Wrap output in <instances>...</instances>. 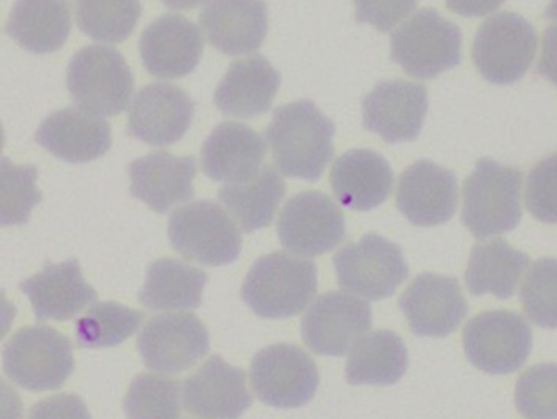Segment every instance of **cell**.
<instances>
[{"instance_id":"cell-1","label":"cell","mask_w":557,"mask_h":419,"mask_svg":"<svg viewBox=\"0 0 557 419\" xmlns=\"http://www.w3.org/2000/svg\"><path fill=\"white\" fill-rule=\"evenodd\" d=\"M334 124L311 101L275 109L265 131L275 168L284 176L318 181L334 158Z\"/></svg>"},{"instance_id":"cell-9","label":"cell","mask_w":557,"mask_h":419,"mask_svg":"<svg viewBox=\"0 0 557 419\" xmlns=\"http://www.w3.org/2000/svg\"><path fill=\"white\" fill-rule=\"evenodd\" d=\"M339 286L361 298L381 301L408 280V262L397 244L377 234L344 246L334 256Z\"/></svg>"},{"instance_id":"cell-41","label":"cell","mask_w":557,"mask_h":419,"mask_svg":"<svg viewBox=\"0 0 557 419\" xmlns=\"http://www.w3.org/2000/svg\"><path fill=\"white\" fill-rule=\"evenodd\" d=\"M29 419H92L86 403L75 394H58L36 403Z\"/></svg>"},{"instance_id":"cell-26","label":"cell","mask_w":557,"mask_h":419,"mask_svg":"<svg viewBox=\"0 0 557 419\" xmlns=\"http://www.w3.org/2000/svg\"><path fill=\"white\" fill-rule=\"evenodd\" d=\"M331 186L341 205L354 211H371L393 193L394 172L383 156L356 149L334 162Z\"/></svg>"},{"instance_id":"cell-25","label":"cell","mask_w":557,"mask_h":419,"mask_svg":"<svg viewBox=\"0 0 557 419\" xmlns=\"http://www.w3.org/2000/svg\"><path fill=\"white\" fill-rule=\"evenodd\" d=\"M21 291L29 296L39 321H67L97 299L75 259L61 264L47 262L39 274L22 281Z\"/></svg>"},{"instance_id":"cell-27","label":"cell","mask_w":557,"mask_h":419,"mask_svg":"<svg viewBox=\"0 0 557 419\" xmlns=\"http://www.w3.org/2000/svg\"><path fill=\"white\" fill-rule=\"evenodd\" d=\"M281 76L262 56L233 62L215 89V106L222 114L249 119L271 109Z\"/></svg>"},{"instance_id":"cell-16","label":"cell","mask_w":557,"mask_h":419,"mask_svg":"<svg viewBox=\"0 0 557 419\" xmlns=\"http://www.w3.org/2000/svg\"><path fill=\"white\" fill-rule=\"evenodd\" d=\"M399 308L416 336L444 337L468 316V301L456 278L421 274L399 298Z\"/></svg>"},{"instance_id":"cell-46","label":"cell","mask_w":557,"mask_h":419,"mask_svg":"<svg viewBox=\"0 0 557 419\" xmlns=\"http://www.w3.org/2000/svg\"><path fill=\"white\" fill-rule=\"evenodd\" d=\"M169 9H174V11H189V9L197 8V5L202 4L206 0H162Z\"/></svg>"},{"instance_id":"cell-32","label":"cell","mask_w":557,"mask_h":419,"mask_svg":"<svg viewBox=\"0 0 557 419\" xmlns=\"http://www.w3.org/2000/svg\"><path fill=\"white\" fill-rule=\"evenodd\" d=\"M528 264V255L516 251L506 241L475 244L466 271L469 293L474 296L494 294L499 299L512 298Z\"/></svg>"},{"instance_id":"cell-17","label":"cell","mask_w":557,"mask_h":419,"mask_svg":"<svg viewBox=\"0 0 557 419\" xmlns=\"http://www.w3.org/2000/svg\"><path fill=\"white\" fill-rule=\"evenodd\" d=\"M194 119V101L174 84H150L134 97L129 109V134L149 146L180 143Z\"/></svg>"},{"instance_id":"cell-12","label":"cell","mask_w":557,"mask_h":419,"mask_svg":"<svg viewBox=\"0 0 557 419\" xmlns=\"http://www.w3.org/2000/svg\"><path fill=\"white\" fill-rule=\"evenodd\" d=\"M281 244L294 255L315 258L333 251L346 237V219L339 206L318 190L294 196L278 215Z\"/></svg>"},{"instance_id":"cell-19","label":"cell","mask_w":557,"mask_h":419,"mask_svg":"<svg viewBox=\"0 0 557 419\" xmlns=\"http://www.w3.org/2000/svg\"><path fill=\"white\" fill-rule=\"evenodd\" d=\"M184 408L206 419H239L252 405L246 373L212 356L184 383Z\"/></svg>"},{"instance_id":"cell-10","label":"cell","mask_w":557,"mask_h":419,"mask_svg":"<svg viewBox=\"0 0 557 419\" xmlns=\"http://www.w3.org/2000/svg\"><path fill=\"white\" fill-rule=\"evenodd\" d=\"M250 384L264 405L300 408L315 396L318 366L296 344H272L252 359Z\"/></svg>"},{"instance_id":"cell-7","label":"cell","mask_w":557,"mask_h":419,"mask_svg":"<svg viewBox=\"0 0 557 419\" xmlns=\"http://www.w3.org/2000/svg\"><path fill=\"white\" fill-rule=\"evenodd\" d=\"M4 371L24 390H59L74 373L72 343L49 326L24 328L5 344Z\"/></svg>"},{"instance_id":"cell-20","label":"cell","mask_w":557,"mask_h":419,"mask_svg":"<svg viewBox=\"0 0 557 419\" xmlns=\"http://www.w3.org/2000/svg\"><path fill=\"white\" fill-rule=\"evenodd\" d=\"M397 208L414 226L447 223L458 209V181L434 162L418 161L400 176Z\"/></svg>"},{"instance_id":"cell-14","label":"cell","mask_w":557,"mask_h":419,"mask_svg":"<svg viewBox=\"0 0 557 419\" xmlns=\"http://www.w3.org/2000/svg\"><path fill=\"white\" fill-rule=\"evenodd\" d=\"M372 326L371 306L346 293L321 294L302 318V340L321 356H344Z\"/></svg>"},{"instance_id":"cell-48","label":"cell","mask_w":557,"mask_h":419,"mask_svg":"<svg viewBox=\"0 0 557 419\" xmlns=\"http://www.w3.org/2000/svg\"><path fill=\"white\" fill-rule=\"evenodd\" d=\"M2 147H4V130H2V124H0V152H2Z\"/></svg>"},{"instance_id":"cell-35","label":"cell","mask_w":557,"mask_h":419,"mask_svg":"<svg viewBox=\"0 0 557 419\" xmlns=\"http://www.w3.org/2000/svg\"><path fill=\"white\" fill-rule=\"evenodd\" d=\"M127 419H180L181 384L171 378L140 374L124 399Z\"/></svg>"},{"instance_id":"cell-21","label":"cell","mask_w":557,"mask_h":419,"mask_svg":"<svg viewBox=\"0 0 557 419\" xmlns=\"http://www.w3.org/2000/svg\"><path fill=\"white\" fill-rule=\"evenodd\" d=\"M264 0H209L200 27L212 47L227 56L255 54L268 36Z\"/></svg>"},{"instance_id":"cell-42","label":"cell","mask_w":557,"mask_h":419,"mask_svg":"<svg viewBox=\"0 0 557 419\" xmlns=\"http://www.w3.org/2000/svg\"><path fill=\"white\" fill-rule=\"evenodd\" d=\"M537 74L557 87V26L547 27L543 36V52L537 62Z\"/></svg>"},{"instance_id":"cell-38","label":"cell","mask_w":557,"mask_h":419,"mask_svg":"<svg viewBox=\"0 0 557 419\" xmlns=\"http://www.w3.org/2000/svg\"><path fill=\"white\" fill-rule=\"evenodd\" d=\"M516 406L525 419H557V365L529 368L516 386Z\"/></svg>"},{"instance_id":"cell-47","label":"cell","mask_w":557,"mask_h":419,"mask_svg":"<svg viewBox=\"0 0 557 419\" xmlns=\"http://www.w3.org/2000/svg\"><path fill=\"white\" fill-rule=\"evenodd\" d=\"M546 19H550V21H557V0H550L549 8L546 11Z\"/></svg>"},{"instance_id":"cell-28","label":"cell","mask_w":557,"mask_h":419,"mask_svg":"<svg viewBox=\"0 0 557 419\" xmlns=\"http://www.w3.org/2000/svg\"><path fill=\"white\" fill-rule=\"evenodd\" d=\"M5 30L25 51H59L71 34V4L69 0H17Z\"/></svg>"},{"instance_id":"cell-15","label":"cell","mask_w":557,"mask_h":419,"mask_svg":"<svg viewBox=\"0 0 557 419\" xmlns=\"http://www.w3.org/2000/svg\"><path fill=\"white\" fill-rule=\"evenodd\" d=\"M428 104V90L421 84L386 81L364 97L362 122L386 143H408L421 134Z\"/></svg>"},{"instance_id":"cell-23","label":"cell","mask_w":557,"mask_h":419,"mask_svg":"<svg viewBox=\"0 0 557 419\" xmlns=\"http://www.w3.org/2000/svg\"><path fill=\"white\" fill-rule=\"evenodd\" d=\"M196 171L193 156L175 158L164 151L152 152L129 165L131 193L152 211L164 214L193 199Z\"/></svg>"},{"instance_id":"cell-13","label":"cell","mask_w":557,"mask_h":419,"mask_svg":"<svg viewBox=\"0 0 557 419\" xmlns=\"http://www.w3.org/2000/svg\"><path fill=\"white\" fill-rule=\"evenodd\" d=\"M209 331L190 312L161 315L147 321L137 340L143 361L158 373L177 374L209 353Z\"/></svg>"},{"instance_id":"cell-44","label":"cell","mask_w":557,"mask_h":419,"mask_svg":"<svg viewBox=\"0 0 557 419\" xmlns=\"http://www.w3.org/2000/svg\"><path fill=\"white\" fill-rule=\"evenodd\" d=\"M24 406L17 391L0 380V419H22Z\"/></svg>"},{"instance_id":"cell-39","label":"cell","mask_w":557,"mask_h":419,"mask_svg":"<svg viewBox=\"0 0 557 419\" xmlns=\"http://www.w3.org/2000/svg\"><path fill=\"white\" fill-rule=\"evenodd\" d=\"M525 206L543 223L557 224V152L529 172Z\"/></svg>"},{"instance_id":"cell-11","label":"cell","mask_w":557,"mask_h":419,"mask_svg":"<svg viewBox=\"0 0 557 419\" xmlns=\"http://www.w3.org/2000/svg\"><path fill=\"white\" fill-rule=\"evenodd\" d=\"M531 348L533 333L518 312H483L466 324V356L484 373H515L528 361Z\"/></svg>"},{"instance_id":"cell-6","label":"cell","mask_w":557,"mask_h":419,"mask_svg":"<svg viewBox=\"0 0 557 419\" xmlns=\"http://www.w3.org/2000/svg\"><path fill=\"white\" fill-rule=\"evenodd\" d=\"M172 248L187 261L231 264L243 248V237L224 209L211 201H196L172 212L169 219Z\"/></svg>"},{"instance_id":"cell-34","label":"cell","mask_w":557,"mask_h":419,"mask_svg":"<svg viewBox=\"0 0 557 419\" xmlns=\"http://www.w3.org/2000/svg\"><path fill=\"white\" fill-rule=\"evenodd\" d=\"M75 5L79 29L106 44L124 42L143 14L139 0H75Z\"/></svg>"},{"instance_id":"cell-24","label":"cell","mask_w":557,"mask_h":419,"mask_svg":"<svg viewBox=\"0 0 557 419\" xmlns=\"http://www.w3.org/2000/svg\"><path fill=\"white\" fill-rule=\"evenodd\" d=\"M37 143L67 162H90L111 147V126L83 109L65 108L50 114L37 131Z\"/></svg>"},{"instance_id":"cell-33","label":"cell","mask_w":557,"mask_h":419,"mask_svg":"<svg viewBox=\"0 0 557 419\" xmlns=\"http://www.w3.org/2000/svg\"><path fill=\"white\" fill-rule=\"evenodd\" d=\"M144 321V312L117 303H96L75 323L81 348H111L133 336Z\"/></svg>"},{"instance_id":"cell-18","label":"cell","mask_w":557,"mask_h":419,"mask_svg":"<svg viewBox=\"0 0 557 419\" xmlns=\"http://www.w3.org/2000/svg\"><path fill=\"white\" fill-rule=\"evenodd\" d=\"M139 49L150 76L180 79L189 76L199 64L205 40L189 19L165 14L144 30Z\"/></svg>"},{"instance_id":"cell-31","label":"cell","mask_w":557,"mask_h":419,"mask_svg":"<svg viewBox=\"0 0 557 419\" xmlns=\"http://www.w3.org/2000/svg\"><path fill=\"white\" fill-rule=\"evenodd\" d=\"M408 349L393 331L379 330L354 343L346 365L347 381L354 386H391L408 371Z\"/></svg>"},{"instance_id":"cell-5","label":"cell","mask_w":557,"mask_h":419,"mask_svg":"<svg viewBox=\"0 0 557 419\" xmlns=\"http://www.w3.org/2000/svg\"><path fill=\"white\" fill-rule=\"evenodd\" d=\"M67 89L83 111L117 115L125 111L133 97V72L112 47H86L69 64Z\"/></svg>"},{"instance_id":"cell-22","label":"cell","mask_w":557,"mask_h":419,"mask_svg":"<svg viewBox=\"0 0 557 419\" xmlns=\"http://www.w3.org/2000/svg\"><path fill=\"white\" fill-rule=\"evenodd\" d=\"M265 140L239 122H222L212 131L200 152L206 176L219 183H244L261 171Z\"/></svg>"},{"instance_id":"cell-3","label":"cell","mask_w":557,"mask_h":419,"mask_svg":"<svg viewBox=\"0 0 557 419\" xmlns=\"http://www.w3.org/2000/svg\"><path fill=\"white\" fill-rule=\"evenodd\" d=\"M522 172L481 159L465 183L462 223L478 239L509 233L522 218Z\"/></svg>"},{"instance_id":"cell-43","label":"cell","mask_w":557,"mask_h":419,"mask_svg":"<svg viewBox=\"0 0 557 419\" xmlns=\"http://www.w3.org/2000/svg\"><path fill=\"white\" fill-rule=\"evenodd\" d=\"M506 0H446L447 9L462 17L493 14Z\"/></svg>"},{"instance_id":"cell-40","label":"cell","mask_w":557,"mask_h":419,"mask_svg":"<svg viewBox=\"0 0 557 419\" xmlns=\"http://www.w3.org/2000/svg\"><path fill=\"white\" fill-rule=\"evenodd\" d=\"M354 4L358 22L371 24L381 33H389L414 11L418 0H354Z\"/></svg>"},{"instance_id":"cell-37","label":"cell","mask_w":557,"mask_h":419,"mask_svg":"<svg viewBox=\"0 0 557 419\" xmlns=\"http://www.w3.org/2000/svg\"><path fill=\"white\" fill-rule=\"evenodd\" d=\"M522 308L536 326L557 328V259H540L529 269L521 289Z\"/></svg>"},{"instance_id":"cell-2","label":"cell","mask_w":557,"mask_h":419,"mask_svg":"<svg viewBox=\"0 0 557 419\" xmlns=\"http://www.w3.org/2000/svg\"><path fill=\"white\" fill-rule=\"evenodd\" d=\"M318 293V268L308 259L272 252L258 259L244 280V303L265 319L300 315Z\"/></svg>"},{"instance_id":"cell-36","label":"cell","mask_w":557,"mask_h":419,"mask_svg":"<svg viewBox=\"0 0 557 419\" xmlns=\"http://www.w3.org/2000/svg\"><path fill=\"white\" fill-rule=\"evenodd\" d=\"M36 181L34 165H15L9 159H0V227L21 226L29 221L30 212L42 199Z\"/></svg>"},{"instance_id":"cell-30","label":"cell","mask_w":557,"mask_h":419,"mask_svg":"<svg viewBox=\"0 0 557 419\" xmlns=\"http://www.w3.org/2000/svg\"><path fill=\"white\" fill-rule=\"evenodd\" d=\"M208 274L177 259H159L147 271L139 303L150 311L199 308Z\"/></svg>"},{"instance_id":"cell-8","label":"cell","mask_w":557,"mask_h":419,"mask_svg":"<svg viewBox=\"0 0 557 419\" xmlns=\"http://www.w3.org/2000/svg\"><path fill=\"white\" fill-rule=\"evenodd\" d=\"M537 49V34L521 15L500 12L487 19L475 34L472 58L484 79L515 84L525 76Z\"/></svg>"},{"instance_id":"cell-29","label":"cell","mask_w":557,"mask_h":419,"mask_svg":"<svg viewBox=\"0 0 557 419\" xmlns=\"http://www.w3.org/2000/svg\"><path fill=\"white\" fill-rule=\"evenodd\" d=\"M284 196L286 183L271 165H265L244 183L225 184L218 194L219 201L244 233L268 227Z\"/></svg>"},{"instance_id":"cell-45","label":"cell","mask_w":557,"mask_h":419,"mask_svg":"<svg viewBox=\"0 0 557 419\" xmlns=\"http://www.w3.org/2000/svg\"><path fill=\"white\" fill-rule=\"evenodd\" d=\"M17 308L9 301L4 291H0V340H4L14 323Z\"/></svg>"},{"instance_id":"cell-4","label":"cell","mask_w":557,"mask_h":419,"mask_svg":"<svg viewBox=\"0 0 557 419\" xmlns=\"http://www.w3.org/2000/svg\"><path fill=\"white\" fill-rule=\"evenodd\" d=\"M462 34L434 9H422L391 37V58L406 74L434 79L461 64Z\"/></svg>"}]
</instances>
